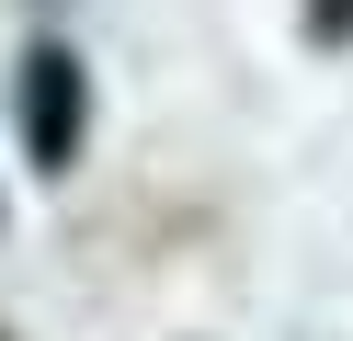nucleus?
Wrapping results in <instances>:
<instances>
[{
	"label": "nucleus",
	"instance_id": "nucleus-1",
	"mask_svg": "<svg viewBox=\"0 0 353 341\" xmlns=\"http://www.w3.org/2000/svg\"><path fill=\"white\" fill-rule=\"evenodd\" d=\"M23 125H34V148H69V136H80V68L69 57H34V91H23Z\"/></svg>",
	"mask_w": 353,
	"mask_h": 341
}]
</instances>
